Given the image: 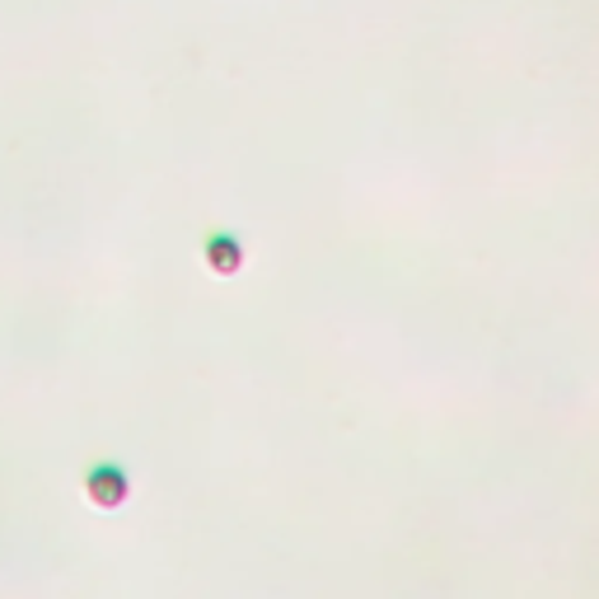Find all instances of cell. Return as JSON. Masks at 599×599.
<instances>
[{
	"label": "cell",
	"instance_id": "6da1fadb",
	"mask_svg": "<svg viewBox=\"0 0 599 599\" xmlns=\"http://www.w3.org/2000/svg\"><path fill=\"white\" fill-rule=\"evenodd\" d=\"M84 492H90L94 506L118 510L131 497V482H127L122 469H113V463H99V469H90V478H84Z\"/></svg>",
	"mask_w": 599,
	"mask_h": 599
},
{
	"label": "cell",
	"instance_id": "7a4b0ae2",
	"mask_svg": "<svg viewBox=\"0 0 599 599\" xmlns=\"http://www.w3.org/2000/svg\"><path fill=\"white\" fill-rule=\"evenodd\" d=\"M207 268H211L216 277H234V272L243 268V249H239V239L216 234V239L207 243Z\"/></svg>",
	"mask_w": 599,
	"mask_h": 599
}]
</instances>
